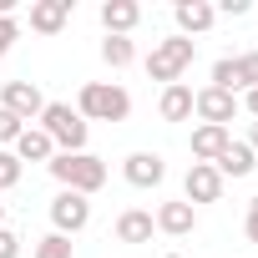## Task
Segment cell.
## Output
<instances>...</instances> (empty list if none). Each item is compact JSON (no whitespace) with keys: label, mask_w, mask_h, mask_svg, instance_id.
I'll return each instance as SVG.
<instances>
[{"label":"cell","mask_w":258,"mask_h":258,"mask_svg":"<svg viewBox=\"0 0 258 258\" xmlns=\"http://www.w3.org/2000/svg\"><path fill=\"white\" fill-rule=\"evenodd\" d=\"M46 167H51V177H56L66 192L91 198V192H101V187H106V162H101V157H91V152H56Z\"/></svg>","instance_id":"cell-1"},{"label":"cell","mask_w":258,"mask_h":258,"mask_svg":"<svg viewBox=\"0 0 258 258\" xmlns=\"http://www.w3.org/2000/svg\"><path fill=\"white\" fill-rule=\"evenodd\" d=\"M81 121H126L132 116V96H126L116 81H86L76 96Z\"/></svg>","instance_id":"cell-2"},{"label":"cell","mask_w":258,"mask_h":258,"mask_svg":"<svg viewBox=\"0 0 258 258\" xmlns=\"http://www.w3.org/2000/svg\"><path fill=\"white\" fill-rule=\"evenodd\" d=\"M192 56H198V46H192L187 36H167V41L152 46V56H147V76L162 81V86H172V81L192 66Z\"/></svg>","instance_id":"cell-3"},{"label":"cell","mask_w":258,"mask_h":258,"mask_svg":"<svg viewBox=\"0 0 258 258\" xmlns=\"http://www.w3.org/2000/svg\"><path fill=\"white\" fill-rule=\"evenodd\" d=\"M41 132H46L61 152H81V147H86V121H81V111H71L66 101H46Z\"/></svg>","instance_id":"cell-4"},{"label":"cell","mask_w":258,"mask_h":258,"mask_svg":"<svg viewBox=\"0 0 258 258\" xmlns=\"http://www.w3.org/2000/svg\"><path fill=\"white\" fill-rule=\"evenodd\" d=\"M213 86L218 91H238V86H258V51H248V56H223V61H213Z\"/></svg>","instance_id":"cell-5"},{"label":"cell","mask_w":258,"mask_h":258,"mask_svg":"<svg viewBox=\"0 0 258 258\" xmlns=\"http://www.w3.org/2000/svg\"><path fill=\"white\" fill-rule=\"evenodd\" d=\"M51 223H56L61 238H71V233H81V228L91 223V203H86L81 192H66V187H61V192L51 198Z\"/></svg>","instance_id":"cell-6"},{"label":"cell","mask_w":258,"mask_h":258,"mask_svg":"<svg viewBox=\"0 0 258 258\" xmlns=\"http://www.w3.org/2000/svg\"><path fill=\"white\" fill-rule=\"evenodd\" d=\"M192 111L203 116V126H228L238 116V96L218 91V86H203V91H192Z\"/></svg>","instance_id":"cell-7"},{"label":"cell","mask_w":258,"mask_h":258,"mask_svg":"<svg viewBox=\"0 0 258 258\" xmlns=\"http://www.w3.org/2000/svg\"><path fill=\"white\" fill-rule=\"evenodd\" d=\"M0 106H6L11 116H21V121H31V116L46 111V96L36 91V81H6L0 86Z\"/></svg>","instance_id":"cell-8"},{"label":"cell","mask_w":258,"mask_h":258,"mask_svg":"<svg viewBox=\"0 0 258 258\" xmlns=\"http://www.w3.org/2000/svg\"><path fill=\"white\" fill-rule=\"evenodd\" d=\"M121 177L132 182V187H157L162 177H167V162L157 157V152H132L121 162Z\"/></svg>","instance_id":"cell-9"},{"label":"cell","mask_w":258,"mask_h":258,"mask_svg":"<svg viewBox=\"0 0 258 258\" xmlns=\"http://www.w3.org/2000/svg\"><path fill=\"white\" fill-rule=\"evenodd\" d=\"M182 187H187V203H218L223 198V177H218L213 162H192Z\"/></svg>","instance_id":"cell-10"},{"label":"cell","mask_w":258,"mask_h":258,"mask_svg":"<svg viewBox=\"0 0 258 258\" xmlns=\"http://www.w3.org/2000/svg\"><path fill=\"white\" fill-rule=\"evenodd\" d=\"M152 223H157L167 238H187V233L198 228V208H192V203H162Z\"/></svg>","instance_id":"cell-11"},{"label":"cell","mask_w":258,"mask_h":258,"mask_svg":"<svg viewBox=\"0 0 258 258\" xmlns=\"http://www.w3.org/2000/svg\"><path fill=\"white\" fill-rule=\"evenodd\" d=\"M66 21H71V0H31V31L56 36Z\"/></svg>","instance_id":"cell-12"},{"label":"cell","mask_w":258,"mask_h":258,"mask_svg":"<svg viewBox=\"0 0 258 258\" xmlns=\"http://www.w3.org/2000/svg\"><path fill=\"white\" fill-rule=\"evenodd\" d=\"M137 21H142V6H137V0H106V6H101V26H106V36H126Z\"/></svg>","instance_id":"cell-13"},{"label":"cell","mask_w":258,"mask_h":258,"mask_svg":"<svg viewBox=\"0 0 258 258\" xmlns=\"http://www.w3.org/2000/svg\"><path fill=\"white\" fill-rule=\"evenodd\" d=\"M172 16H177V31H182V36H198V31H208V26L218 21V11L208 6V0H177Z\"/></svg>","instance_id":"cell-14"},{"label":"cell","mask_w":258,"mask_h":258,"mask_svg":"<svg viewBox=\"0 0 258 258\" xmlns=\"http://www.w3.org/2000/svg\"><path fill=\"white\" fill-rule=\"evenodd\" d=\"M253 157H258V152H253L248 142H228L213 167H218V177H248V172H253Z\"/></svg>","instance_id":"cell-15"},{"label":"cell","mask_w":258,"mask_h":258,"mask_svg":"<svg viewBox=\"0 0 258 258\" xmlns=\"http://www.w3.org/2000/svg\"><path fill=\"white\" fill-rule=\"evenodd\" d=\"M152 213H142V208H126L121 218H116V243H152Z\"/></svg>","instance_id":"cell-16"},{"label":"cell","mask_w":258,"mask_h":258,"mask_svg":"<svg viewBox=\"0 0 258 258\" xmlns=\"http://www.w3.org/2000/svg\"><path fill=\"white\" fill-rule=\"evenodd\" d=\"M16 157L21 162H51L56 157V142L41 132V126H26V132L16 137Z\"/></svg>","instance_id":"cell-17"},{"label":"cell","mask_w":258,"mask_h":258,"mask_svg":"<svg viewBox=\"0 0 258 258\" xmlns=\"http://www.w3.org/2000/svg\"><path fill=\"white\" fill-rule=\"evenodd\" d=\"M157 111H162V121H187V116H192V86H182V81L162 86Z\"/></svg>","instance_id":"cell-18"},{"label":"cell","mask_w":258,"mask_h":258,"mask_svg":"<svg viewBox=\"0 0 258 258\" xmlns=\"http://www.w3.org/2000/svg\"><path fill=\"white\" fill-rule=\"evenodd\" d=\"M228 142H233L228 126H198V132H192V157H198V162H218V152H223Z\"/></svg>","instance_id":"cell-19"},{"label":"cell","mask_w":258,"mask_h":258,"mask_svg":"<svg viewBox=\"0 0 258 258\" xmlns=\"http://www.w3.org/2000/svg\"><path fill=\"white\" fill-rule=\"evenodd\" d=\"M132 56H137V51H132V41H126V36H106V41H101V61H106L111 71L132 66Z\"/></svg>","instance_id":"cell-20"},{"label":"cell","mask_w":258,"mask_h":258,"mask_svg":"<svg viewBox=\"0 0 258 258\" xmlns=\"http://www.w3.org/2000/svg\"><path fill=\"white\" fill-rule=\"evenodd\" d=\"M36 258H71V238H61V233H46V238L36 243Z\"/></svg>","instance_id":"cell-21"},{"label":"cell","mask_w":258,"mask_h":258,"mask_svg":"<svg viewBox=\"0 0 258 258\" xmlns=\"http://www.w3.org/2000/svg\"><path fill=\"white\" fill-rule=\"evenodd\" d=\"M16 182H21V157L0 147V192H6V187H16Z\"/></svg>","instance_id":"cell-22"},{"label":"cell","mask_w":258,"mask_h":258,"mask_svg":"<svg viewBox=\"0 0 258 258\" xmlns=\"http://www.w3.org/2000/svg\"><path fill=\"white\" fill-rule=\"evenodd\" d=\"M21 132H26V121H21V116H11L6 106H0V147H6V142L16 147V137H21Z\"/></svg>","instance_id":"cell-23"},{"label":"cell","mask_w":258,"mask_h":258,"mask_svg":"<svg viewBox=\"0 0 258 258\" xmlns=\"http://www.w3.org/2000/svg\"><path fill=\"white\" fill-rule=\"evenodd\" d=\"M16 36H21V26H16V16H0V56H6V51L16 46Z\"/></svg>","instance_id":"cell-24"},{"label":"cell","mask_w":258,"mask_h":258,"mask_svg":"<svg viewBox=\"0 0 258 258\" xmlns=\"http://www.w3.org/2000/svg\"><path fill=\"white\" fill-rule=\"evenodd\" d=\"M0 258H21V238L11 228H0Z\"/></svg>","instance_id":"cell-25"},{"label":"cell","mask_w":258,"mask_h":258,"mask_svg":"<svg viewBox=\"0 0 258 258\" xmlns=\"http://www.w3.org/2000/svg\"><path fill=\"white\" fill-rule=\"evenodd\" d=\"M243 228H248V238H253V243H258V198H253V203H248V218H243Z\"/></svg>","instance_id":"cell-26"},{"label":"cell","mask_w":258,"mask_h":258,"mask_svg":"<svg viewBox=\"0 0 258 258\" xmlns=\"http://www.w3.org/2000/svg\"><path fill=\"white\" fill-rule=\"evenodd\" d=\"M213 11H223V16H248V0H223V6H213Z\"/></svg>","instance_id":"cell-27"},{"label":"cell","mask_w":258,"mask_h":258,"mask_svg":"<svg viewBox=\"0 0 258 258\" xmlns=\"http://www.w3.org/2000/svg\"><path fill=\"white\" fill-rule=\"evenodd\" d=\"M243 106H248V111H253V121H258V86L248 91V101H243Z\"/></svg>","instance_id":"cell-28"},{"label":"cell","mask_w":258,"mask_h":258,"mask_svg":"<svg viewBox=\"0 0 258 258\" xmlns=\"http://www.w3.org/2000/svg\"><path fill=\"white\" fill-rule=\"evenodd\" d=\"M248 147H253V152H258V121H253V126H248Z\"/></svg>","instance_id":"cell-29"},{"label":"cell","mask_w":258,"mask_h":258,"mask_svg":"<svg viewBox=\"0 0 258 258\" xmlns=\"http://www.w3.org/2000/svg\"><path fill=\"white\" fill-rule=\"evenodd\" d=\"M162 258H182V253H162Z\"/></svg>","instance_id":"cell-30"},{"label":"cell","mask_w":258,"mask_h":258,"mask_svg":"<svg viewBox=\"0 0 258 258\" xmlns=\"http://www.w3.org/2000/svg\"><path fill=\"white\" fill-rule=\"evenodd\" d=\"M0 218H6V203H0Z\"/></svg>","instance_id":"cell-31"}]
</instances>
